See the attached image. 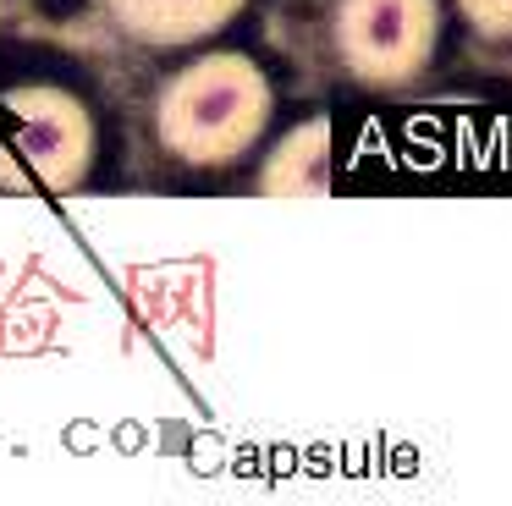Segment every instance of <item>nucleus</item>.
Returning <instances> with one entry per match:
<instances>
[{"mask_svg": "<svg viewBox=\"0 0 512 506\" xmlns=\"http://www.w3.org/2000/svg\"><path fill=\"white\" fill-rule=\"evenodd\" d=\"M463 6V17L474 22L479 33H490V39H512V0H457Z\"/></svg>", "mask_w": 512, "mask_h": 506, "instance_id": "nucleus-6", "label": "nucleus"}, {"mask_svg": "<svg viewBox=\"0 0 512 506\" xmlns=\"http://www.w3.org/2000/svg\"><path fill=\"white\" fill-rule=\"evenodd\" d=\"M111 22L138 44H199L243 11V0H105Z\"/></svg>", "mask_w": 512, "mask_h": 506, "instance_id": "nucleus-4", "label": "nucleus"}, {"mask_svg": "<svg viewBox=\"0 0 512 506\" xmlns=\"http://www.w3.org/2000/svg\"><path fill=\"white\" fill-rule=\"evenodd\" d=\"M94 160V121L78 94L50 83L0 94V182L67 193Z\"/></svg>", "mask_w": 512, "mask_h": 506, "instance_id": "nucleus-2", "label": "nucleus"}, {"mask_svg": "<svg viewBox=\"0 0 512 506\" xmlns=\"http://www.w3.org/2000/svg\"><path fill=\"white\" fill-rule=\"evenodd\" d=\"M259 187H265V198H325L331 193V127L309 121L292 138H281Z\"/></svg>", "mask_w": 512, "mask_h": 506, "instance_id": "nucleus-5", "label": "nucleus"}, {"mask_svg": "<svg viewBox=\"0 0 512 506\" xmlns=\"http://www.w3.org/2000/svg\"><path fill=\"white\" fill-rule=\"evenodd\" d=\"M336 44L364 83H402L435 50V0H342Z\"/></svg>", "mask_w": 512, "mask_h": 506, "instance_id": "nucleus-3", "label": "nucleus"}, {"mask_svg": "<svg viewBox=\"0 0 512 506\" xmlns=\"http://www.w3.org/2000/svg\"><path fill=\"white\" fill-rule=\"evenodd\" d=\"M270 121V83L248 55H204L155 99V132L188 165H232Z\"/></svg>", "mask_w": 512, "mask_h": 506, "instance_id": "nucleus-1", "label": "nucleus"}]
</instances>
